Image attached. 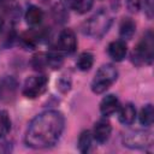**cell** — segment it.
<instances>
[{
  "label": "cell",
  "instance_id": "484cf974",
  "mask_svg": "<svg viewBox=\"0 0 154 154\" xmlns=\"http://www.w3.org/2000/svg\"><path fill=\"white\" fill-rule=\"evenodd\" d=\"M53 13H54V17H55L57 19H63V20H65V19L61 17V13H66V11H65V7H63L61 5H57V6L54 7V10H53Z\"/></svg>",
  "mask_w": 154,
  "mask_h": 154
},
{
  "label": "cell",
  "instance_id": "7402d4cb",
  "mask_svg": "<svg viewBox=\"0 0 154 154\" xmlns=\"http://www.w3.org/2000/svg\"><path fill=\"white\" fill-rule=\"evenodd\" d=\"M47 63H48V67L53 70H58L61 67L64 59L58 52H49L47 53Z\"/></svg>",
  "mask_w": 154,
  "mask_h": 154
},
{
  "label": "cell",
  "instance_id": "52a82bcc",
  "mask_svg": "<svg viewBox=\"0 0 154 154\" xmlns=\"http://www.w3.org/2000/svg\"><path fill=\"white\" fill-rule=\"evenodd\" d=\"M17 87H18L17 81L13 77L6 76L1 78L0 79V102L8 103L12 100H14Z\"/></svg>",
  "mask_w": 154,
  "mask_h": 154
},
{
  "label": "cell",
  "instance_id": "5b68a950",
  "mask_svg": "<svg viewBox=\"0 0 154 154\" xmlns=\"http://www.w3.org/2000/svg\"><path fill=\"white\" fill-rule=\"evenodd\" d=\"M122 142L131 149H143L153 146V134L147 130H132L123 135Z\"/></svg>",
  "mask_w": 154,
  "mask_h": 154
},
{
  "label": "cell",
  "instance_id": "ac0fdd59",
  "mask_svg": "<svg viewBox=\"0 0 154 154\" xmlns=\"http://www.w3.org/2000/svg\"><path fill=\"white\" fill-rule=\"evenodd\" d=\"M38 42V36L34 31H25L20 35V43L28 49H32Z\"/></svg>",
  "mask_w": 154,
  "mask_h": 154
},
{
  "label": "cell",
  "instance_id": "8fae6325",
  "mask_svg": "<svg viewBox=\"0 0 154 154\" xmlns=\"http://www.w3.org/2000/svg\"><path fill=\"white\" fill-rule=\"evenodd\" d=\"M119 108V100L116 95L108 94L100 102V112L103 117H109Z\"/></svg>",
  "mask_w": 154,
  "mask_h": 154
},
{
  "label": "cell",
  "instance_id": "ba28073f",
  "mask_svg": "<svg viewBox=\"0 0 154 154\" xmlns=\"http://www.w3.org/2000/svg\"><path fill=\"white\" fill-rule=\"evenodd\" d=\"M58 46L60 51L67 54H72L77 49V38L75 32L71 29H64L59 35Z\"/></svg>",
  "mask_w": 154,
  "mask_h": 154
},
{
  "label": "cell",
  "instance_id": "5bb4252c",
  "mask_svg": "<svg viewBox=\"0 0 154 154\" xmlns=\"http://www.w3.org/2000/svg\"><path fill=\"white\" fill-rule=\"evenodd\" d=\"M43 18V12L40 7L37 6H29L26 12H25V20L29 25L31 26H35V25H38L41 23Z\"/></svg>",
  "mask_w": 154,
  "mask_h": 154
},
{
  "label": "cell",
  "instance_id": "3957f363",
  "mask_svg": "<svg viewBox=\"0 0 154 154\" xmlns=\"http://www.w3.org/2000/svg\"><path fill=\"white\" fill-rule=\"evenodd\" d=\"M153 57H154L153 32L148 30L143 35L141 41L137 43V46L135 47L132 55H131V60L136 65H143V64L149 65L153 61Z\"/></svg>",
  "mask_w": 154,
  "mask_h": 154
},
{
  "label": "cell",
  "instance_id": "277c9868",
  "mask_svg": "<svg viewBox=\"0 0 154 154\" xmlns=\"http://www.w3.org/2000/svg\"><path fill=\"white\" fill-rule=\"evenodd\" d=\"M111 24H112L111 16L106 11L100 10L99 12H96L94 16H91L84 23L83 31H84V34H87L89 36L101 37L107 32Z\"/></svg>",
  "mask_w": 154,
  "mask_h": 154
},
{
  "label": "cell",
  "instance_id": "4fadbf2b",
  "mask_svg": "<svg viewBox=\"0 0 154 154\" xmlns=\"http://www.w3.org/2000/svg\"><path fill=\"white\" fill-rule=\"evenodd\" d=\"M136 31V24L131 18H124L119 25V35L123 40H130Z\"/></svg>",
  "mask_w": 154,
  "mask_h": 154
},
{
  "label": "cell",
  "instance_id": "4316f807",
  "mask_svg": "<svg viewBox=\"0 0 154 154\" xmlns=\"http://www.w3.org/2000/svg\"><path fill=\"white\" fill-rule=\"evenodd\" d=\"M1 26H2V22L0 20V30H1Z\"/></svg>",
  "mask_w": 154,
  "mask_h": 154
},
{
  "label": "cell",
  "instance_id": "9a60e30c",
  "mask_svg": "<svg viewBox=\"0 0 154 154\" xmlns=\"http://www.w3.org/2000/svg\"><path fill=\"white\" fill-rule=\"evenodd\" d=\"M91 143H93V134L89 130H84L81 132L79 137H78V150L81 153H88L91 148Z\"/></svg>",
  "mask_w": 154,
  "mask_h": 154
},
{
  "label": "cell",
  "instance_id": "d6986e66",
  "mask_svg": "<svg viewBox=\"0 0 154 154\" xmlns=\"http://www.w3.org/2000/svg\"><path fill=\"white\" fill-rule=\"evenodd\" d=\"M11 130V119L8 112L5 109H0V138L5 137Z\"/></svg>",
  "mask_w": 154,
  "mask_h": 154
},
{
  "label": "cell",
  "instance_id": "9c48e42d",
  "mask_svg": "<svg viewBox=\"0 0 154 154\" xmlns=\"http://www.w3.org/2000/svg\"><path fill=\"white\" fill-rule=\"evenodd\" d=\"M111 131H112V126L111 123L106 119V118H101L99 119L95 125H94V130H93V138L95 141H97L99 143H105L109 136H111Z\"/></svg>",
  "mask_w": 154,
  "mask_h": 154
},
{
  "label": "cell",
  "instance_id": "7c38bea8",
  "mask_svg": "<svg viewBox=\"0 0 154 154\" xmlns=\"http://www.w3.org/2000/svg\"><path fill=\"white\" fill-rule=\"evenodd\" d=\"M118 119L124 125H131L136 118V108L131 103H125L118 108Z\"/></svg>",
  "mask_w": 154,
  "mask_h": 154
},
{
  "label": "cell",
  "instance_id": "d4e9b609",
  "mask_svg": "<svg viewBox=\"0 0 154 154\" xmlns=\"http://www.w3.org/2000/svg\"><path fill=\"white\" fill-rule=\"evenodd\" d=\"M153 8H154V0H144V11L149 19L153 18V11H154Z\"/></svg>",
  "mask_w": 154,
  "mask_h": 154
},
{
  "label": "cell",
  "instance_id": "83f0119b",
  "mask_svg": "<svg viewBox=\"0 0 154 154\" xmlns=\"http://www.w3.org/2000/svg\"><path fill=\"white\" fill-rule=\"evenodd\" d=\"M0 1H10V0H0Z\"/></svg>",
  "mask_w": 154,
  "mask_h": 154
},
{
  "label": "cell",
  "instance_id": "cb8c5ba5",
  "mask_svg": "<svg viewBox=\"0 0 154 154\" xmlns=\"http://www.w3.org/2000/svg\"><path fill=\"white\" fill-rule=\"evenodd\" d=\"M128 10L132 13H137L141 8V0H126Z\"/></svg>",
  "mask_w": 154,
  "mask_h": 154
},
{
  "label": "cell",
  "instance_id": "6da1fadb",
  "mask_svg": "<svg viewBox=\"0 0 154 154\" xmlns=\"http://www.w3.org/2000/svg\"><path fill=\"white\" fill-rule=\"evenodd\" d=\"M64 128L63 113L55 109L42 112L30 122L24 137L25 144L34 149L52 147L61 137Z\"/></svg>",
  "mask_w": 154,
  "mask_h": 154
},
{
  "label": "cell",
  "instance_id": "8992f818",
  "mask_svg": "<svg viewBox=\"0 0 154 154\" xmlns=\"http://www.w3.org/2000/svg\"><path fill=\"white\" fill-rule=\"evenodd\" d=\"M48 85V77L45 75H36L30 76L25 79L23 85V95L28 99H36L37 96L42 95Z\"/></svg>",
  "mask_w": 154,
  "mask_h": 154
},
{
  "label": "cell",
  "instance_id": "30bf717a",
  "mask_svg": "<svg viewBox=\"0 0 154 154\" xmlns=\"http://www.w3.org/2000/svg\"><path fill=\"white\" fill-rule=\"evenodd\" d=\"M107 52L108 55L114 60V61H122L128 52V47L124 40H116L112 41L108 47H107Z\"/></svg>",
  "mask_w": 154,
  "mask_h": 154
},
{
  "label": "cell",
  "instance_id": "2e32d148",
  "mask_svg": "<svg viewBox=\"0 0 154 154\" xmlns=\"http://www.w3.org/2000/svg\"><path fill=\"white\" fill-rule=\"evenodd\" d=\"M94 64V55L90 52H83L79 54L78 59H77V67L81 71H88L90 70V67Z\"/></svg>",
  "mask_w": 154,
  "mask_h": 154
},
{
  "label": "cell",
  "instance_id": "603a6c76",
  "mask_svg": "<svg viewBox=\"0 0 154 154\" xmlns=\"http://www.w3.org/2000/svg\"><path fill=\"white\" fill-rule=\"evenodd\" d=\"M71 88V81L66 77H61L58 82V89L61 91V93H67Z\"/></svg>",
  "mask_w": 154,
  "mask_h": 154
},
{
  "label": "cell",
  "instance_id": "44dd1931",
  "mask_svg": "<svg viewBox=\"0 0 154 154\" xmlns=\"http://www.w3.org/2000/svg\"><path fill=\"white\" fill-rule=\"evenodd\" d=\"M31 65L34 67V70L40 71L43 70L45 67H48V63H47V53H37L32 57L31 59Z\"/></svg>",
  "mask_w": 154,
  "mask_h": 154
},
{
  "label": "cell",
  "instance_id": "e0dca14e",
  "mask_svg": "<svg viewBox=\"0 0 154 154\" xmlns=\"http://www.w3.org/2000/svg\"><path fill=\"white\" fill-rule=\"evenodd\" d=\"M138 119H140V123L144 126H150L153 124V120H154V112H153V106L150 103L146 105L141 112H140V116H138Z\"/></svg>",
  "mask_w": 154,
  "mask_h": 154
},
{
  "label": "cell",
  "instance_id": "ffe728a7",
  "mask_svg": "<svg viewBox=\"0 0 154 154\" xmlns=\"http://www.w3.org/2000/svg\"><path fill=\"white\" fill-rule=\"evenodd\" d=\"M94 1L93 0H73L71 2V7L79 14L87 13L89 10H91Z\"/></svg>",
  "mask_w": 154,
  "mask_h": 154
},
{
  "label": "cell",
  "instance_id": "7a4b0ae2",
  "mask_svg": "<svg viewBox=\"0 0 154 154\" xmlns=\"http://www.w3.org/2000/svg\"><path fill=\"white\" fill-rule=\"evenodd\" d=\"M118 78V71L117 69L111 65L106 64L102 65L95 73V77L91 81L90 88L91 91L95 94H102L105 93Z\"/></svg>",
  "mask_w": 154,
  "mask_h": 154
}]
</instances>
